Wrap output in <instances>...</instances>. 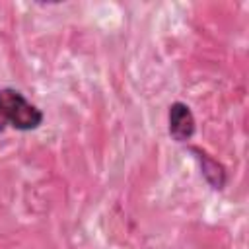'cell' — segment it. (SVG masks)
Returning <instances> with one entry per match:
<instances>
[{
	"mask_svg": "<svg viewBox=\"0 0 249 249\" xmlns=\"http://www.w3.org/2000/svg\"><path fill=\"white\" fill-rule=\"evenodd\" d=\"M43 111L31 103L19 89L0 88V132L16 128L19 132L35 130L43 124Z\"/></svg>",
	"mask_w": 249,
	"mask_h": 249,
	"instance_id": "cell-1",
	"label": "cell"
},
{
	"mask_svg": "<svg viewBox=\"0 0 249 249\" xmlns=\"http://www.w3.org/2000/svg\"><path fill=\"white\" fill-rule=\"evenodd\" d=\"M195 130H196V123H195V115H193L191 107L183 101H173L169 105V111H167L169 136L175 142L185 144L195 136Z\"/></svg>",
	"mask_w": 249,
	"mask_h": 249,
	"instance_id": "cell-2",
	"label": "cell"
},
{
	"mask_svg": "<svg viewBox=\"0 0 249 249\" xmlns=\"http://www.w3.org/2000/svg\"><path fill=\"white\" fill-rule=\"evenodd\" d=\"M187 150H189V152L193 154V158L198 161L200 173H202L204 181H206L214 191H224V187H226V183H228L226 167H224L220 161H216L208 152H204L202 148H198V146H189Z\"/></svg>",
	"mask_w": 249,
	"mask_h": 249,
	"instance_id": "cell-3",
	"label": "cell"
}]
</instances>
